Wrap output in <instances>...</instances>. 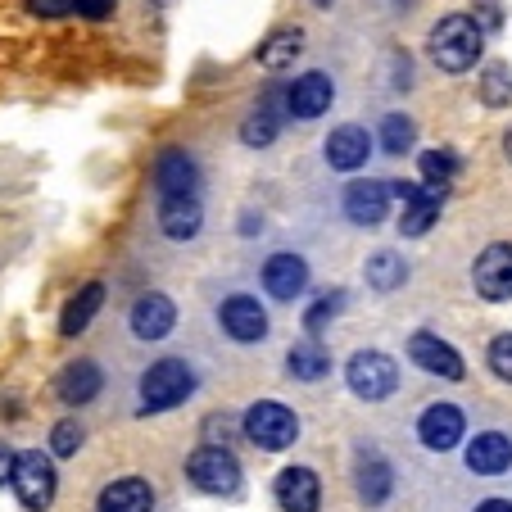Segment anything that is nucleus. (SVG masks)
<instances>
[{
  "instance_id": "17",
  "label": "nucleus",
  "mask_w": 512,
  "mask_h": 512,
  "mask_svg": "<svg viewBox=\"0 0 512 512\" xmlns=\"http://www.w3.org/2000/svg\"><path fill=\"white\" fill-rule=\"evenodd\" d=\"M173 327H177V304L168 300V295L150 290V295H141V300L132 304V331H136V340H164Z\"/></svg>"
},
{
  "instance_id": "32",
  "label": "nucleus",
  "mask_w": 512,
  "mask_h": 512,
  "mask_svg": "<svg viewBox=\"0 0 512 512\" xmlns=\"http://www.w3.org/2000/svg\"><path fill=\"white\" fill-rule=\"evenodd\" d=\"M82 440H87V435H82V426L73 422V417H64V422H55V431H50V454H55V458H73L82 449Z\"/></svg>"
},
{
  "instance_id": "37",
  "label": "nucleus",
  "mask_w": 512,
  "mask_h": 512,
  "mask_svg": "<svg viewBox=\"0 0 512 512\" xmlns=\"http://www.w3.org/2000/svg\"><path fill=\"white\" fill-rule=\"evenodd\" d=\"M14 463H19V454H14V449H5V445H0V485H5V481H14Z\"/></svg>"
},
{
  "instance_id": "26",
  "label": "nucleus",
  "mask_w": 512,
  "mask_h": 512,
  "mask_svg": "<svg viewBox=\"0 0 512 512\" xmlns=\"http://www.w3.org/2000/svg\"><path fill=\"white\" fill-rule=\"evenodd\" d=\"M286 372L295 381H322L331 372V354L322 345H313V340H309V345H295L286 354Z\"/></svg>"
},
{
  "instance_id": "27",
  "label": "nucleus",
  "mask_w": 512,
  "mask_h": 512,
  "mask_svg": "<svg viewBox=\"0 0 512 512\" xmlns=\"http://www.w3.org/2000/svg\"><path fill=\"white\" fill-rule=\"evenodd\" d=\"M363 272H368L372 290H399V286H404V277H408V263H404V254L381 250V254H372Z\"/></svg>"
},
{
  "instance_id": "7",
  "label": "nucleus",
  "mask_w": 512,
  "mask_h": 512,
  "mask_svg": "<svg viewBox=\"0 0 512 512\" xmlns=\"http://www.w3.org/2000/svg\"><path fill=\"white\" fill-rule=\"evenodd\" d=\"M10 485H14V494H19L23 508L46 512L50 503H55V490H59L55 463H50L41 449H28V454H19V463H14V481Z\"/></svg>"
},
{
  "instance_id": "11",
  "label": "nucleus",
  "mask_w": 512,
  "mask_h": 512,
  "mask_svg": "<svg viewBox=\"0 0 512 512\" xmlns=\"http://www.w3.org/2000/svg\"><path fill=\"white\" fill-rule=\"evenodd\" d=\"M263 290H268L272 300L290 304V300H300L304 290H309V263L300 259V254H272L268 263H263Z\"/></svg>"
},
{
  "instance_id": "8",
  "label": "nucleus",
  "mask_w": 512,
  "mask_h": 512,
  "mask_svg": "<svg viewBox=\"0 0 512 512\" xmlns=\"http://www.w3.org/2000/svg\"><path fill=\"white\" fill-rule=\"evenodd\" d=\"M472 281H476V295H481V300H490V304L512 300V245L508 241L485 245L472 268Z\"/></svg>"
},
{
  "instance_id": "19",
  "label": "nucleus",
  "mask_w": 512,
  "mask_h": 512,
  "mask_svg": "<svg viewBox=\"0 0 512 512\" xmlns=\"http://www.w3.org/2000/svg\"><path fill=\"white\" fill-rule=\"evenodd\" d=\"M512 467V440L503 431H481L467 445V472L476 476H503Z\"/></svg>"
},
{
  "instance_id": "3",
  "label": "nucleus",
  "mask_w": 512,
  "mask_h": 512,
  "mask_svg": "<svg viewBox=\"0 0 512 512\" xmlns=\"http://www.w3.org/2000/svg\"><path fill=\"white\" fill-rule=\"evenodd\" d=\"M245 435H250L259 449H268V454H281V449L295 445V435H300V417L290 413L286 404H277V399H259V404L245 408Z\"/></svg>"
},
{
  "instance_id": "31",
  "label": "nucleus",
  "mask_w": 512,
  "mask_h": 512,
  "mask_svg": "<svg viewBox=\"0 0 512 512\" xmlns=\"http://www.w3.org/2000/svg\"><path fill=\"white\" fill-rule=\"evenodd\" d=\"M277 132H281V118H277V109L272 105H259V114H250L245 118V127H241L245 145H272L277 141Z\"/></svg>"
},
{
  "instance_id": "33",
  "label": "nucleus",
  "mask_w": 512,
  "mask_h": 512,
  "mask_svg": "<svg viewBox=\"0 0 512 512\" xmlns=\"http://www.w3.org/2000/svg\"><path fill=\"white\" fill-rule=\"evenodd\" d=\"M345 309V290H331V295H322L318 304H313L309 313H304V327L313 331V336H318L322 327H327V322H336V313Z\"/></svg>"
},
{
  "instance_id": "30",
  "label": "nucleus",
  "mask_w": 512,
  "mask_h": 512,
  "mask_svg": "<svg viewBox=\"0 0 512 512\" xmlns=\"http://www.w3.org/2000/svg\"><path fill=\"white\" fill-rule=\"evenodd\" d=\"M417 141V123L408 114H386V123H381V145H386L390 155H408Z\"/></svg>"
},
{
  "instance_id": "34",
  "label": "nucleus",
  "mask_w": 512,
  "mask_h": 512,
  "mask_svg": "<svg viewBox=\"0 0 512 512\" xmlns=\"http://www.w3.org/2000/svg\"><path fill=\"white\" fill-rule=\"evenodd\" d=\"M485 358H490V372H494V377L512 381V331H508V336H494L490 340V354H485Z\"/></svg>"
},
{
  "instance_id": "36",
  "label": "nucleus",
  "mask_w": 512,
  "mask_h": 512,
  "mask_svg": "<svg viewBox=\"0 0 512 512\" xmlns=\"http://www.w3.org/2000/svg\"><path fill=\"white\" fill-rule=\"evenodd\" d=\"M73 10L87 14V19H109V14H114V0H73Z\"/></svg>"
},
{
  "instance_id": "20",
  "label": "nucleus",
  "mask_w": 512,
  "mask_h": 512,
  "mask_svg": "<svg viewBox=\"0 0 512 512\" xmlns=\"http://www.w3.org/2000/svg\"><path fill=\"white\" fill-rule=\"evenodd\" d=\"M155 508V490L141 476H123V481H109L96 499V512H150Z\"/></svg>"
},
{
  "instance_id": "39",
  "label": "nucleus",
  "mask_w": 512,
  "mask_h": 512,
  "mask_svg": "<svg viewBox=\"0 0 512 512\" xmlns=\"http://www.w3.org/2000/svg\"><path fill=\"white\" fill-rule=\"evenodd\" d=\"M503 155H508V159H512V132H508V136H503Z\"/></svg>"
},
{
  "instance_id": "24",
  "label": "nucleus",
  "mask_w": 512,
  "mask_h": 512,
  "mask_svg": "<svg viewBox=\"0 0 512 512\" xmlns=\"http://www.w3.org/2000/svg\"><path fill=\"white\" fill-rule=\"evenodd\" d=\"M100 304H105V286H100V281H87V286H82L78 295L64 304L59 331H64V336H82V331L91 327V318L100 313Z\"/></svg>"
},
{
  "instance_id": "38",
  "label": "nucleus",
  "mask_w": 512,
  "mask_h": 512,
  "mask_svg": "<svg viewBox=\"0 0 512 512\" xmlns=\"http://www.w3.org/2000/svg\"><path fill=\"white\" fill-rule=\"evenodd\" d=\"M476 512H512V503H508V499H485Z\"/></svg>"
},
{
  "instance_id": "1",
  "label": "nucleus",
  "mask_w": 512,
  "mask_h": 512,
  "mask_svg": "<svg viewBox=\"0 0 512 512\" xmlns=\"http://www.w3.org/2000/svg\"><path fill=\"white\" fill-rule=\"evenodd\" d=\"M481 23L467 19V14H449V19H440L431 28V41H426V50H431V59L445 73H467V68H476V59H481Z\"/></svg>"
},
{
  "instance_id": "10",
  "label": "nucleus",
  "mask_w": 512,
  "mask_h": 512,
  "mask_svg": "<svg viewBox=\"0 0 512 512\" xmlns=\"http://www.w3.org/2000/svg\"><path fill=\"white\" fill-rule=\"evenodd\" d=\"M463 431H467V417H463V408H454V404H431L417 417V440H422L431 454H449V449L463 440Z\"/></svg>"
},
{
  "instance_id": "9",
  "label": "nucleus",
  "mask_w": 512,
  "mask_h": 512,
  "mask_svg": "<svg viewBox=\"0 0 512 512\" xmlns=\"http://www.w3.org/2000/svg\"><path fill=\"white\" fill-rule=\"evenodd\" d=\"M408 358H413L422 372H431V377L440 381H463V354H458L449 340L431 336V331H417L413 340H408Z\"/></svg>"
},
{
  "instance_id": "2",
  "label": "nucleus",
  "mask_w": 512,
  "mask_h": 512,
  "mask_svg": "<svg viewBox=\"0 0 512 512\" xmlns=\"http://www.w3.org/2000/svg\"><path fill=\"white\" fill-rule=\"evenodd\" d=\"M195 395V372L186 358H159L141 372V413H164Z\"/></svg>"
},
{
  "instance_id": "28",
  "label": "nucleus",
  "mask_w": 512,
  "mask_h": 512,
  "mask_svg": "<svg viewBox=\"0 0 512 512\" xmlns=\"http://www.w3.org/2000/svg\"><path fill=\"white\" fill-rule=\"evenodd\" d=\"M417 168H422V186H431V191H445V186L454 182V173H458V159L449 155V150H426Z\"/></svg>"
},
{
  "instance_id": "22",
  "label": "nucleus",
  "mask_w": 512,
  "mask_h": 512,
  "mask_svg": "<svg viewBox=\"0 0 512 512\" xmlns=\"http://www.w3.org/2000/svg\"><path fill=\"white\" fill-rule=\"evenodd\" d=\"M354 485H358V499L377 508V503H386L390 490H395V472H390V463L381 454H368L363 463H358Z\"/></svg>"
},
{
  "instance_id": "5",
  "label": "nucleus",
  "mask_w": 512,
  "mask_h": 512,
  "mask_svg": "<svg viewBox=\"0 0 512 512\" xmlns=\"http://www.w3.org/2000/svg\"><path fill=\"white\" fill-rule=\"evenodd\" d=\"M408 195H413V186H404V182H377V177L354 182L345 191V218L358 227H377L390 218L395 200H408Z\"/></svg>"
},
{
  "instance_id": "16",
  "label": "nucleus",
  "mask_w": 512,
  "mask_h": 512,
  "mask_svg": "<svg viewBox=\"0 0 512 512\" xmlns=\"http://www.w3.org/2000/svg\"><path fill=\"white\" fill-rule=\"evenodd\" d=\"M322 155H327V164L336 168V173H354V168L368 164V155H372V136L363 132V127L345 123V127H336V132L327 136Z\"/></svg>"
},
{
  "instance_id": "23",
  "label": "nucleus",
  "mask_w": 512,
  "mask_h": 512,
  "mask_svg": "<svg viewBox=\"0 0 512 512\" xmlns=\"http://www.w3.org/2000/svg\"><path fill=\"white\" fill-rule=\"evenodd\" d=\"M200 223H204V209L195 195L164 200V209H159V227H164V236H173V241H191V236L200 232Z\"/></svg>"
},
{
  "instance_id": "29",
  "label": "nucleus",
  "mask_w": 512,
  "mask_h": 512,
  "mask_svg": "<svg viewBox=\"0 0 512 512\" xmlns=\"http://www.w3.org/2000/svg\"><path fill=\"white\" fill-rule=\"evenodd\" d=\"M481 100L490 109H503L512 105V68L508 64H490L481 73Z\"/></svg>"
},
{
  "instance_id": "12",
  "label": "nucleus",
  "mask_w": 512,
  "mask_h": 512,
  "mask_svg": "<svg viewBox=\"0 0 512 512\" xmlns=\"http://www.w3.org/2000/svg\"><path fill=\"white\" fill-rule=\"evenodd\" d=\"M218 322H223V331L236 345H254V340L268 336V313H263V304L254 300V295H232V300H223Z\"/></svg>"
},
{
  "instance_id": "21",
  "label": "nucleus",
  "mask_w": 512,
  "mask_h": 512,
  "mask_svg": "<svg viewBox=\"0 0 512 512\" xmlns=\"http://www.w3.org/2000/svg\"><path fill=\"white\" fill-rule=\"evenodd\" d=\"M440 204L445 191H431V186H413V195L404 200V218H399V232L404 236H426L440 218Z\"/></svg>"
},
{
  "instance_id": "6",
  "label": "nucleus",
  "mask_w": 512,
  "mask_h": 512,
  "mask_svg": "<svg viewBox=\"0 0 512 512\" xmlns=\"http://www.w3.org/2000/svg\"><path fill=\"white\" fill-rule=\"evenodd\" d=\"M186 476H191V485L204 494H236L241 490V463H236V454L223 445L195 449V454L186 458Z\"/></svg>"
},
{
  "instance_id": "14",
  "label": "nucleus",
  "mask_w": 512,
  "mask_h": 512,
  "mask_svg": "<svg viewBox=\"0 0 512 512\" xmlns=\"http://www.w3.org/2000/svg\"><path fill=\"white\" fill-rule=\"evenodd\" d=\"M331 100H336V87H331L327 73H304V78H295V87L286 91V114L290 118H322L331 109Z\"/></svg>"
},
{
  "instance_id": "13",
  "label": "nucleus",
  "mask_w": 512,
  "mask_h": 512,
  "mask_svg": "<svg viewBox=\"0 0 512 512\" xmlns=\"http://www.w3.org/2000/svg\"><path fill=\"white\" fill-rule=\"evenodd\" d=\"M195 186H200V168H195V159L186 155V150H164V155L155 159V191L164 195V200L195 195Z\"/></svg>"
},
{
  "instance_id": "18",
  "label": "nucleus",
  "mask_w": 512,
  "mask_h": 512,
  "mask_svg": "<svg viewBox=\"0 0 512 512\" xmlns=\"http://www.w3.org/2000/svg\"><path fill=\"white\" fill-rule=\"evenodd\" d=\"M100 390H105V377H100V368L91 363V358H78V363H68V368L55 377V395L64 399L68 408L91 404Z\"/></svg>"
},
{
  "instance_id": "35",
  "label": "nucleus",
  "mask_w": 512,
  "mask_h": 512,
  "mask_svg": "<svg viewBox=\"0 0 512 512\" xmlns=\"http://www.w3.org/2000/svg\"><path fill=\"white\" fill-rule=\"evenodd\" d=\"M28 10L41 14V19H59V14L73 10V0H28Z\"/></svg>"
},
{
  "instance_id": "15",
  "label": "nucleus",
  "mask_w": 512,
  "mask_h": 512,
  "mask_svg": "<svg viewBox=\"0 0 512 512\" xmlns=\"http://www.w3.org/2000/svg\"><path fill=\"white\" fill-rule=\"evenodd\" d=\"M281 512H318L322 508V481L309 472V467H286L272 485Z\"/></svg>"
},
{
  "instance_id": "25",
  "label": "nucleus",
  "mask_w": 512,
  "mask_h": 512,
  "mask_svg": "<svg viewBox=\"0 0 512 512\" xmlns=\"http://www.w3.org/2000/svg\"><path fill=\"white\" fill-rule=\"evenodd\" d=\"M300 50H304V32L300 28H277L259 46V64L263 68H286V64H295V59H300Z\"/></svg>"
},
{
  "instance_id": "4",
  "label": "nucleus",
  "mask_w": 512,
  "mask_h": 512,
  "mask_svg": "<svg viewBox=\"0 0 512 512\" xmlns=\"http://www.w3.org/2000/svg\"><path fill=\"white\" fill-rule=\"evenodd\" d=\"M345 381L358 399L381 404V399H390L399 390V368H395V358L381 354V349H358V354L349 358Z\"/></svg>"
}]
</instances>
